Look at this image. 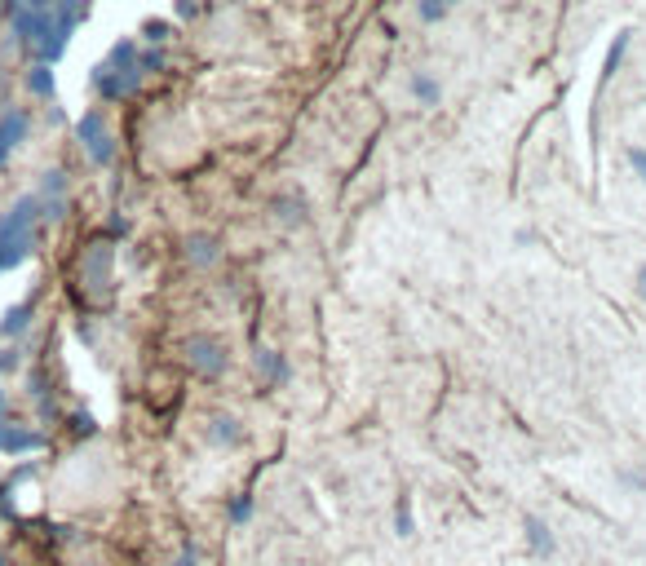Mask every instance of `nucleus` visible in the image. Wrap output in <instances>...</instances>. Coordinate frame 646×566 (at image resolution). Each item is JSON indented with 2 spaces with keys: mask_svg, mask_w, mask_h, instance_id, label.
I'll return each instance as SVG.
<instances>
[{
  "mask_svg": "<svg viewBox=\"0 0 646 566\" xmlns=\"http://www.w3.org/2000/svg\"><path fill=\"white\" fill-rule=\"evenodd\" d=\"M35 217H40V200L27 195V200H18L9 208V217L0 222V274L14 266H23L27 257H32V226Z\"/></svg>",
  "mask_w": 646,
  "mask_h": 566,
  "instance_id": "obj_1",
  "label": "nucleus"
},
{
  "mask_svg": "<svg viewBox=\"0 0 646 566\" xmlns=\"http://www.w3.org/2000/svg\"><path fill=\"white\" fill-rule=\"evenodd\" d=\"M94 84H98V94L111 102L137 94V84H142V58H137L134 40H120V45L106 54V63L94 71Z\"/></svg>",
  "mask_w": 646,
  "mask_h": 566,
  "instance_id": "obj_2",
  "label": "nucleus"
},
{
  "mask_svg": "<svg viewBox=\"0 0 646 566\" xmlns=\"http://www.w3.org/2000/svg\"><path fill=\"white\" fill-rule=\"evenodd\" d=\"M75 134H80V142H84V151H89L94 164H111V160H115V137H111V129H106V120L98 111L80 115Z\"/></svg>",
  "mask_w": 646,
  "mask_h": 566,
  "instance_id": "obj_3",
  "label": "nucleus"
},
{
  "mask_svg": "<svg viewBox=\"0 0 646 566\" xmlns=\"http://www.w3.org/2000/svg\"><path fill=\"white\" fill-rule=\"evenodd\" d=\"M522 540H527V553L536 562H549L558 553V535H553V527L544 522L541 513H522Z\"/></svg>",
  "mask_w": 646,
  "mask_h": 566,
  "instance_id": "obj_4",
  "label": "nucleus"
},
{
  "mask_svg": "<svg viewBox=\"0 0 646 566\" xmlns=\"http://www.w3.org/2000/svg\"><path fill=\"white\" fill-rule=\"evenodd\" d=\"M45 447V433L27 425H0V452L5 456H32Z\"/></svg>",
  "mask_w": 646,
  "mask_h": 566,
  "instance_id": "obj_5",
  "label": "nucleus"
},
{
  "mask_svg": "<svg viewBox=\"0 0 646 566\" xmlns=\"http://www.w3.org/2000/svg\"><path fill=\"white\" fill-rule=\"evenodd\" d=\"M191 367H200L204 376H222L226 372V350L217 341H208V336H195L191 341Z\"/></svg>",
  "mask_w": 646,
  "mask_h": 566,
  "instance_id": "obj_6",
  "label": "nucleus"
},
{
  "mask_svg": "<svg viewBox=\"0 0 646 566\" xmlns=\"http://www.w3.org/2000/svg\"><path fill=\"white\" fill-rule=\"evenodd\" d=\"M23 137H27V115H23V111H5V115H0V164L18 151Z\"/></svg>",
  "mask_w": 646,
  "mask_h": 566,
  "instance_id": "obj_7",
  "label": "nucleus"
},
{
  "mask_svg": "<svg viewBox=\"0 0 646 566\" xmlns=\"http://www.w3.org/2000/svg\"><path fill=\"white\" fill-rule=\"evenodd\" d=\"M84 283L89 288H106L111 283V248L106 243H94L84 253Z\"/></svg>",
  "mask_w": 646,
  "mask_h": 566,
  "instance_id": "obj_8",
  "label": "nucleus"
},
{
  "mask_svg": "<svg viewBox=\"0 0 646 566\" xmlns=\"http://www.w3.org/2000/svg\"><path fill=\"white\" fill-rule=\"evenodd\" d=\"M213 442H222V447H239L243 442V430H239L235 416H217L213 421Z\"/></svg>",
  "mask_w": 646,
  "mask_h": 566,
  "instance_id": "obj_9",
  "label": "nucleus"
},
{
  "mask_svg": "<svg viewBox=\"0 0 646 566\" xmlns=\"http://www.w3.org/2000/svg\"><path fill=\"white\" fill-rule=\"evenodd\" d=\"M416 531V518H412V496H399L394 500V535H408Z\"/></svg>",
  "mask_w": 646,
  "mask_h": 566,
  "instance_id": "obj_10",
  "label": "nucleus"
},
{
  "mask_svg": "<svg viewBox=\"0 0 646 566\" xmlns=\"http://www.w3.org/2000/svg\"><path fill=\"white\" fill-rule=\"evenodd\" d=\"M257 367L266 372V381H271V385H279V381L288 376V363H283L274 350H262V354H257Z\"/></svg>",
  "mask_w": 646,
  "mask_h": 566,
  "instance_id": "obj_11",
  "label": "nucleus"
},
{
  "mask_svg": "<svg viewBox=\"0 0 646 566\" xmlns=\"http://www.w3.org/2000/svg\"><path fill=\"white\" fill-rule=\"evenodd\" d=\"M439 80H434V75H412V98L416 102H425V106H430V102H439Z\"/></svg>",
  "mask_w": 646,
  "mask_h": 566,
  "instance_id": "obj_12",
  "label": "nucleus"
},
{
  "mask_svg": "<svg viewBox=\"0 0 646 566\" xmlns=\"http://www.w3.org/2000/svg\"><path fill=\"white\" fill-rule=\"evenodd\" d=\"M452 5H456V0H421L416 14H421V23H439V18L452 14Z\"/></svg>",
  "mask_w": 646,
  "mask_h": 566,
  "instance_id": "obj_13",
  "label": "nucleus"
},
{
  "mask_svg": "<svg viewBox=\"0 0 646 566\" xmlns=\"http://www.w3.org/2000/svg\"><path fill=\"white\" fill-rule=\"evenodd\" d=\"M226 518H231L235 527H243V522L253 518V496L243 492V496H235V500H231V509H226Z\"/></svg>",
  "mask_w": 646,
  "mask_h": 566,
  "instance_id": "obj_14",
  "label": "nucleus"
},
{
  "mask_svg": "<svg viewBox=\"0 0 646 566\" xmlns=\"http://www.w3.org/2000/svg\"><path fill=\"white\" fill-rule=\"evenodd\" d=\"M27 84H32V89L40 94V98H45V94H54V71L45 67V63H40V67H35L32 75H27Z\"/></svg>",
  "mask_w": 646,
  "mask_h": 566,
  "instance_id": "obj_15",
  "label": "nucleus"
},
{
  "mask_svg": "<svg viewBox=\"0 0 646 566\" xmlns=\"http://www.w3.org/2000/svg\"><path fill=\"white\" fill-rule=\"evenodd\" d=\"M27 314H32V310H27V305H18V310H9V319H5V323H0V333H5V336L23 333V328H27Z\"/></svg>",
  "mask_w": 646,
  "mask_h": 566,
  "instance_id": "obj_16",
  "label": "nucleus"
},
{
  "mask_svg": "<svg viewBox=\"0 0 646 566\" xmlns=\"http://www.w3.org/2000/svg\"><path fill=\"white\" fill-rule=\"evenodd\" d=\"M620 487H629V492H646V469H620Z\"/></svg>",
  "mask_w": 646,
  "mask_h": 566,
  "instance_id": "obj_17",
  "label": "nucleus"
},
{
  "mask_svg": "<svg viewBox=\"0 0 646 566\" xmlns=\"http://www.w3.org/2000/svg\"><path fill=\"white\" fill-rule=\"evenodd\" d=\"M629 164H633V173L646 182V151L642 146H629Z\"/></svg>",
  "mask_w": 646,
  "mask_h": 566,
  "instance_id": "obj_18",
  "label": "nucleus"
},
{
  "mask_svg": "<svg viewBox=\"0 0 646 566\" xmlns=\"http://www.w3.org/2000/svg\"><path fill=\"white\" fill-rule=\"evenodd\" d=\"M173 566H200V553H195L191 544H182V553L173 558Z\"/></svg>",
  "mask_w": 646,
  "mask_h": 566,
  "instance_id": "obj_19",
  "label": "nucleus"
},
{
  "mask_svg": "<svg viewBox=\"0 0 646 566\" xmlns=\"http://www.w3.org/2000/svg\"><path fill=\"white\" fill-rule=\"evenodd\" d=\"M164 32H169L164 23H146V40H164Z\"/></svg>",
  "mask_w": 646,
  "mask_h": 566,
  "instance_id": "obj_20",
  "label": "nucleus"
},
{
  "mask_svg": "<svg viewBox=\"0 0 646 566\" xmlns=\"http://www.w3.org/2000/svg\"><path fill=\"white\" fill-rule=\"evenodd\" d=\"M638 297H642V301H646V266H642V270H638Z\"/></svg>",
  "mask_w": 646,
  "mask_h": 566,
  "instance_id": "obj_21",
  "label": "nucleus"
},
{
  "mask_svg": "<svg viewBox=\"0 0 646 566\" xmlns=\"http://www.w3.org/2000/svg\"><path fill=\"white\" fill-rule=\"evenodd\" d=\"M0 566H9V562H5V558H0Z\"/></svg>",
  "mask_w": 646,
  "mask_h": 566,
  "instance_id": "obj_22",
  "label": "nucleus"
}]
</instances>
